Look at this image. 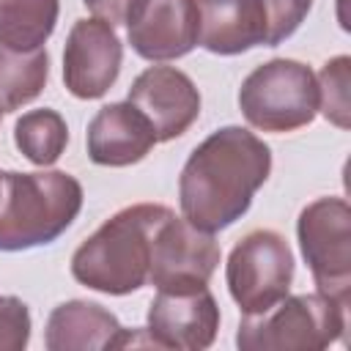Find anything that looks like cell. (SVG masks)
<instances>
[{
  "instance_id": "1",
  "label": "cell",
  "mask_w": 351,
  "mask_h": 351,
  "mask_svg": "<svg viewBox=\"0 0 351 351\" xmlns=\"http://www.w3.org/2000/svg\"><path fill=\"white\" fill-rule=\"evenodd\" d=\"M271 170L263 140L241 126H225L206 137L186 159L178 181L184 217L200 230L233 225Z\"/></svg>"
},
{
  "instance_id": "2",
  "label": "cell",
  "mask_w": 351,
  "mask_h": 351,
  "mask_svg": "<svg viewBox=\"0 0 351 351\" xmlns=\"http://www.w3.org/2000/svg\"><path fill=\"white\" fill-rule=\"evenodd\" d=\"M170 208L140 203L107 219L71 258V274L101 293L123 296L148 282L151 247Z\"/></svg>"
},
{
  "instance_id": "3",
  "label": "cell",
  "mask_w": 351,
  "mask_h": 351,
  "mask_svg": "<svg viewBox=\"0 0 351 351\" xmlns=\"http://www.w3.org/2000/svg\"><path fill=\"white\" fill-rule=\"evenodd\" d=\"M80 208L82 186L69 173H3L0 250L16 252L55 241Z\"/></svg>"
},
{
  "instance_id": "4",
  "label": "cell",
  "mask_w": 351,
  "mask_h": 351,
  "mask_svg": "<svg viewBox=\"0 0 351 351\" xmlns=\"http://www.w3.org/2000/svg\"><path fill=\"white\" fill-rule=\"evenodd\" d=\"M346 310L321 291L282 296L269 310L244 315L236 343L241 351H321L343 335Z\"/></svg>"
},
{
  "instance_id": "5",
  "label": "cell",
  "mask_w": 351,
  "mask_h": 351,
  "mask_svg": "<svg viewBox=\"0 0 351 351\" xmlns=\"http://www.w3.org/2000/svg\"><path fill=\"white\" fill-rule=\"evenodd\" d=\"M239 107L255 129L293 132L318 112V80L299 60H269L241 82Z\"/></svg>"
},
{
  "instance_id": "6",
  "label": "cell",
  "mask_w": 351,
  "mask_h": 351,
  "mask_svg": "<svg viewBox=\"0 0 351 351\" xmlns=\"http://www.w3.org/2000/svg\"><path fill=\"white\" fill-rule=\"evenodd\" d=\"M299 244L321 293L348 304L351 208L343 197H321L299 214Z\"/></svg>"
},
{
  "instance_id": "7",
  "label": "cell",
  "mask_w": 351,
  "mask_h": 351,
  "mask_svg": "<svg viewBox=\"0 0 351 351\" xmlns=\"http://www.w3.org/2000/svg\"><path fill=\"white\" fill-rule=\"evenodd\" d=\"M293 280V255L274 230L247 233L228 258V288L244 315H255L288 296Z\"/></svg>"
},
{
  "instance_id": "8",
  "label": "cell",
  "mask_w": 351,
  "mask_h": 351,
  "mask_svg": "<svg viewBox=\"0 0 351 351\" xmlns=\"http://www.w3.org/2000/svg\"><path fill=\"white\" fill-rule=\"evenodd\" d=\"M217 329L219 307L206 282L159 288L148 307V340L156 348L200 351L214 343Z\"/></svg>"
},
{
  "instance_id": "9",
  "label": "cell",
  "mask_w": 351,
  "mask_h": 351,
  "mask_svg": "<svg viewBox=\"0 0 351 351\" xmlns=\"http://www.w3.org/2000/svg\"><path fill=\"white\" fill-rule=\"evenodd\" d=\"M219 263V244L208 230L195 228L189 219L165 214L154 233L151 247V274L156 288L170 285H200L208 282Z\"/></svg>"
},
{
  "instance_id": "10",
  "label": "cell",
  "mask_w": 351,
  "mask_h": 351,
  "mask_svg": "<svg viewBox=\"0 0 351 351\" xmlns=\"http://www.w3.org/2000/svg\"><path fill=\"white\" fill-rule=\"evenodd\" d=\"M197 0H132L126 33L132 49L145 60H173L197 44Z\"/></svg>"
},
{
  "instance_id": "11",
  "label": "cell",
  "mask_w": 351,
  "mask_h": 351,
  "mask_svg": "<svg viewBox=\"0 0 351 351\" xmlns=\"http://www.w3.org/2000/svg\"><path fill=\"white\" fill-rule=\"evenodd\" d=\"M121 41L110 22H74L63 52V82L77 99H99L110 90L121 71Z\"/></svg>"
},
{
  "instance_id": "12",
  "label": "cell",
  "mask_w": 351,
  "mask_h": 351,
  "mask_svg": "<svg viewBox=\"0 0 351 351\" xmlns=\"http://www.w3.org/2000/svg\"><path fill=\"white\" fill-rule=\"evenodd\" d=\"M129 104L148 118L156 143L184 134L200 115V93L195 82L173 66L145 69L129 88Z\"/></svg>"
},
{
  "instance_id": "13",
  "label": "cell",
  "mask_w": 351,
  "mask_h": 351,
  "mask_svg": "<svg viewBox=\"0 0 351 351\" xmlns=\"http://www.w3.org/2000/svg\"><path fill=\"white\" fill-rule=\"evenodd\" d=\"M148 340L126 332L112 313L93 302H63L49 313L47 321V348L49 351H107L126 348Z\"/></svg>"
},
{
  "instance_id": "14",
  "label": "cell",
  "mask_w": 351,
  "mask_h": 351,
  "mask_svg": "<svg viewBox=\"0 0 351 351\" xmlns=\"http://www.w3.org/2000/svg\"><path fill=\"white\" fill-rule=\"evenodd\" d=\"M154 126L134 104L126 101L101 107L88 126V154L96 165H134L154 148Z\"/></svg>"
},
{
  "instance_id": "15",
  "label": "cell",
  "mask_w": 351,
  "mask_h": 351,
  "mask_svg": "<svg viewBox=\"0 0 351 351\" xmlns=\"http://www.w3.org/2000/svg\"><path fill=\"white\" fill-rule=\"evenodd\" d=\"M197 41L217 55H239L266 44L269 25L263 0H197Z\"/></svg>"
},
{
  "instance_id": "16",
  "label": "cell",
  "mask_w": 351,
  "mask_h": 351,
  "mask_svg": "<svg viewBox=\"0 0 351 351\" xmlns=\"http://www.w3.org/2000/svg\"><path fill=\"white\" fill-rule=\"evenodd\" d=\"M49 74L44 49H11L0 44V110L11 112L33 101Z\"/></svg>"
},
{
  "instance_id": "17",
  "label": "cell",
  "mask_w": 351,
  "mask_h": 351,
  "mask_svg": "<svg viewBox=\"0 0 351 351\" xmlns=\"http://www.w3.org/2000/svg\"><path fill=\"white\" fill-rule=\"evenodd\" d=\"M58 22V0H0V44L41 49Z\"/></svg>"
},
{
  "instance_id": "18",
  "label": "cell",
  "mask_w": 351,
  "mask_h": 351,
  "mask_svg": "<svg viewBox=\"0 0 351 351\" xmlns=\"http://www.w3.org/2000/svg\"><path fill=\"white\" fill-rule=\"evenodd\" d=\"M14 140H16V148L33 165L47 167L60 159L69 143V129L55 110H30L16 121Z\"/></svg>"
},
{
  "instance_id": "19",
  "label": "cell",
  "mask_w": 351,
  "mask_h": 351,
  "mask_svg": "<svg viewBox=\"0 0 351 351\" xmlns=\"http://www.w3.org/2000/svg\"><path fill=\"white\" fill-rule=\"evenodd\" d=\"M348 69H351V60L346 55L329 60L321 71V80H318V104L324 110V115L340 126V129H348L351 123V110H348Z\"/></svg>"
},
{
  "instance_id": "20",
  "label": "cell",
  "mask_w": 351,
  "mask_h": 351,
  "mask_svg": "<svg viewBox=\"0 0 351 351\" xmlns=\"http://www.w3.org/2000/svg\"><path fill=\"white\" fill-rule=\"evenodd\" d=\"M310 5H313V0H263L266 25H269L266 47H277L280 41H285L302 25Z\"/></svg>"
},
{
  "instance_id": "21",
  "label": "cell",
  "mask_w": 351,
  "mask_h": 351,
  "mask_svg": "<svg viewBox=\"0 0 351 351\" xmlns=\"http://www.w3.org/2000/svg\"><path fill=\"white\" fill-rule=\"evenodd\" d=\"M30 340V313L16 296H0V351H22Z\"/></svg>"
},
{
  "instance_id": "22",
  "label": "cell",
  "mask_w": 351,
  "mask_h": 351,
  "mask_svg": "<svg viewBox=\"0 0 351 351\" xmlns=\"http://www.w3.org/2000/svg\"><path fill=\"white\" fill-rule=\"evenodd\" d=\"M129 3H132V0H85V5H88L96 16H101L104 22H110V25H115V22H121V19L126 16Z\"/></svg>"
},
{
  "instance_id": "23",
  "label": "cell",
  "mask_w": 351,
  "mask_h": 351,
  "mask_svg": "<svg viewBox=\"0 0 351 351\" xmlns=\"http://www.w3.org/2000/svg\"><path fill=\"white\" fill-rule=\"evenodd\" d=\"M0 186H3V173H0Z\"/></svg>"
},
{
  "instance_id": "24",
  "label": "cell",
  "mask_w": 351,
  "mask_h": 351,
  "mask_svg": "<svg viewBox=\"0 0 351 351\" xmlns=\"http://www.w3.org/2000/svg\"><path fill=\"white\" fill-rule=\"evenodd\" d=\"M0 112H3V110H0Z\"/></svg>"
}]
</instances>
